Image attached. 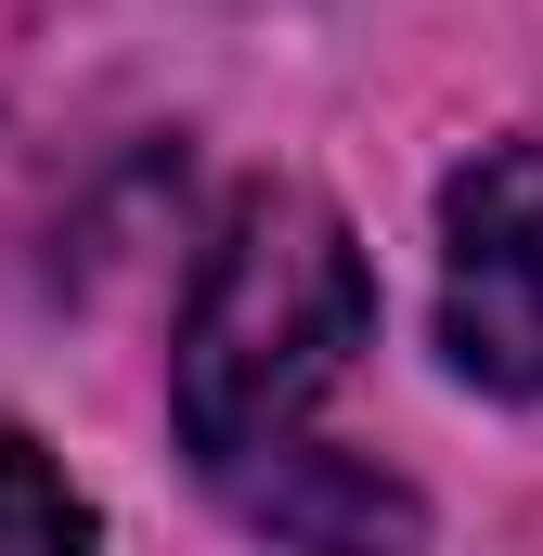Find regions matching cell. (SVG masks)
I'll use <instances>...</instances> for the list:
<instances>
[{"label": "cell", "mask_w": 543, "mask_h": 556, "mask_svg": "<svg viewBox=\"0 0 543 556\" xmlns=\"http://www.w3.org/2000/svg\"><path fill=\"white\" fill-rule=\"evenodd\" d=\"M363 350H376V273H363L350 220L298 181L233 194V220L194 260L181 337H168V415L247 531H272V544H414L427 531L402 479L350 466L311 427Z\"/></svg>", "instance_id": "6da1fadb"}, {"label": "cell", "mask_w": 543, "mask_h": 556, "mask_svg": "<svg viewBox=\"0 0 543 556\" xmlns=\"http://www.w3.org/2000/svg\"><path fill=\"white\" fill-rule=\"evenodd\" d=\"M91 492H65L26 440H0V556H52V544H91Z\"/></svg>", "instance_id": "3957f363"}, {"label": "cell", "mask_w": 543, "mask_h": 556, "mask_svg": "<svg viewBox=\"0 0 543 556\" xmlns=\"http://www.w3.org/2000/svg\"><path fill=\"white\" fill-rule=\"evenodd\" d=\"M440 350L479 389L543 402V130L440 181Z\"/></svg>", "instance_id": "7a4b0ae2"}]
</instances>
